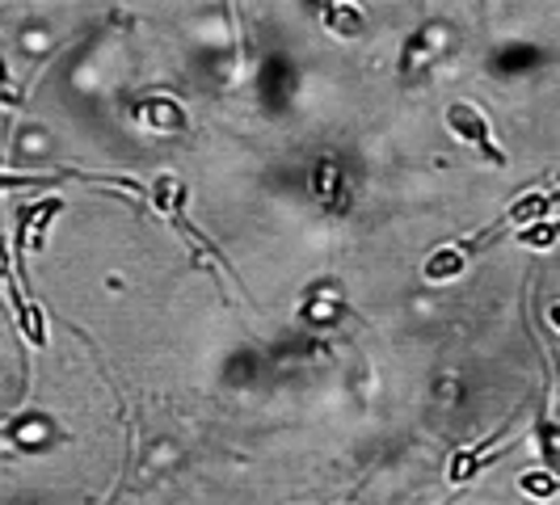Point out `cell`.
<instances>
[{
    "label": "cell",
    "instance_id": "obj_4",
    "mask_svg": "<svg viewBox=\"0 0 560 505\" xmlns=\"http://www.w3.org/2000/svg\"><path fill=\"white\" fill-rule=\"evenodd\" d=\"M9 304H13V312H18V329L26 333V341H34V345H47V325H43V312L34 308V304H26V295H22V286H18V282H9Z\"/></svg>",
    "mask_w": 560,
    "mask_h": 505
},
{
    "label": "cell",
    "instance_id": "obj_8",
    "mask_svg": "<svg viewBox=\"0 0 560 505\" xmlns=\"http://www.w3.org/2000/svg\"><path fill=\"white\" fill-rule=\"evenodd\" d=\"M518 484H523V493H527V497H552V493H557V480H552V477H535V472H527V477L518 480Z\"/></svg>",
    "mask_w": 560,
    "mask_h": 505
},
{
    "label": "cell",
    "instance_id": "obj_6",
    "mask_svg": "<svg viewBox=\"0 0 560 505\" xmlns=\"http://www.w3.org/2000/svg\"><path fill=\"white\" fill-rule=\"evenodd\" d=\"M539 447H544V459L552 463V468H560V434L552 421H544L539 425Z\"/></svg>",
    "mask_w": 560,
    "mask_h": 505
},
{
    "label": "cell",
    "instance_id": "obj_7",
    "mask_svg": "<svg viewBox=\"0 0 560 505\" xmlns=\"http://www.w3.org/2000/svg\"><path fill=\"white\" fill-rule=\"evenodd\" d=\"M337 190H341V173H337V165H329V161H325V165H320V186H316V195L334 207Z\"/></svg>",
    "mask_w": 560,
    "mask_h": 505
},
{
    "label": "cell",
    "instance_id": "obj_9",
    "mask_svg": "<svg viewBox=\"0 0 560 505\" xmlns=\"http://www.w3.org/2000/svg\"><path fill=\"white\" fill-rule=\"evenodd\" d=\"M0 102H9V106H22V89H13V81H9V68H4V59H0Z\"/></svg>",
    "mask_w": 560,
    "mask_h": 505
},
{
    "label": "cell",
    "instance_id": "obj_10",
    "mask_svg": "<svg viewBox=\"0 0 560 505\" xmlns=\"http://www.w3.org/2000/svg\"><path fill=\"white\" fill-rule=\"evenodd\" d=\"M548 320H552V325L560 329V304H552V308H548Z\"/></svg>",
    "mask_w": 560,
    "mask_h": 505
},
{
    "label": "cell",
    "instance_id": "obj_1",
    "mask_svg": "<svg viewBox=\"0 0 560 505\" xmlns=\"http://www.w3.org/2000/svg\"><path fill=\"white\" fill-rule=\"evenodd\" d=\"M447 127L464 143H472L485 161L505 165V152H498V143L489 140V118H485L477 106H468V102H455V106H447Z\"/></svg>",
    "mask_w": 560,
    "mask_h": 505
},
{
    "label": "cell",
    "instance_id": "obj_3",
    "mask_svg": "<svg viewBox=\"0 0 560 505\" xmlns=\"http://www.w3.org/2000/svg\"><path fill=\"white\" fill-rule=\"evenodd\" d=\"M468 252H472V245H451V249H439L425 266H421V274H425V282H451L459 279L464 270H468Z\"/></svg>",
    "mask_w": 560,
    "mask_h": 505
},
{
    "label": "cell",
    "instance_id": "obj_5",
    "mask_svg": "<svg viewBox=\"0 0 560 505\" xmlns=\"http://www.w3.org/2000/svg\"><path fill=\"white\" fill-rule=\"evenodd\" d=\"M325 26L337 30V34H346V38H359L366 30V17L354 4H334V9H325Z\"/></svg>",
    "mask_w": 560,
    "mask_h": 505
},
{
    "label": "cell",
    "instance_id": "obj_2",
    "mask_svg": "<svg viewBox=\"0 0 560 505\" xmlns=\"http://www.w3.org/2000/svg\"><path fill=\"white\" fill-rule=\"evenodd\" d=\"M136 122L148 127V131H186V114L177 102H168V97H143L140 106H136Z\"/></svg>",
    "mask_w": 560,
    "mask_h": 505
}]
</instances>
